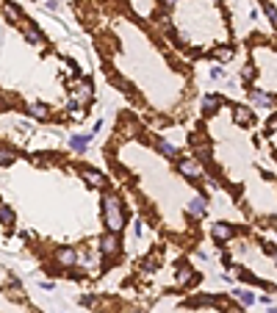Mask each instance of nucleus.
Instances as JSON below:
<instances>
[{
  "label": "nucleus",
  "instance_id": "nucleus-1",
  "mask_svg": "<svg viewBox=\"0 0 277 313\" xmlns=\"http://www.w3.org/2000/svg\"><path fill=\"white\" fill-rule=\"evenodd\" d=\"M125 202L114 188H103V222H105V233H122L125 230Z\"/></svg>",
  "mask_w": 277,
  "mask_h": 313
},
{
  "label": "nucleus",
  "instance_id": "nucleus-2",
  "mask_svg": "<svg viewBox=\"0 0 277 313\" xmlns=\"http://www.w3.org/2000/svg\"><path fill=\"white\" fill-rule=\"evenodd\" d=\"M119 250H122V241H119L117 233H103V236H100V258H103L105 264L114 261V258L119 255Z\"/></svg>",
  "mask_w": 277,
  "mask_h": 313
},
{
  "label": "nucleus",
  "instance_id": "nucleus-3",
  "mask_svg": "<svg viewBox=\"0 0 277 313\" xmlns=\"http://www.w3.org/2000/svg\"><path fill=\"white\" fill-rule=\"evenodd\" d=\"M92 97H94V84H92V78H81L78 86H75V91H72V103L83 108L86 103H92Z\"/></svg>",
  "mask_w": 277,
  "mask_h": 313
},
{
  "label": "nucleus",
  "instance_id": "nucleus-4",
  "mask_svg": "<svg viewBox=\"0 0 277 313\" xmlns=\"http://www.w3.org/2000/svg\"><path fill=\"white\" fill-rule=\"evenodd\" d=\"M175 164H178V169L186 178H194V180H202V169H200V164L191 158V155H178L175 158Z\"/></svg>",
  "mask_w": 277,
  "mask_h": 313
},
{
  "label": "nucleus",
  "instance_id": "nucleus-5",
  "mask_svg": "<svg viewBox=\"0 0 277 313\" xmlns=\"http://www.w3.org/2000/svg\"><path fill=\"white\" fill-rule=\"evenodd\" d=\"M247 100H249V105H258V108H272V105H277L275 94H269V91H261V89H255V86L247 91Z\"/></svg>",
  "mask_w": 277,
  "mask_h": 313
},
{
  "label": "nucleus",
  "instance_id": "nucleus-6",
  "mask_svg": "<svg viewBox=\"0 0 277 313\" xmlns=\"http://www.w3.org/2000/svg\"><path fill=\"white\" fill-rule=\"evenodd\" d=\"M81 175H83V180L89 183L92 188H100V191H103V188H108L105 186V178H103V172H100V169H94V167H86V164H81Z\"/></svg>",
  "mask_w": 277,
  "mask_h": 313
},
{
  "label": "nucleus",
  "instance_id": "nucleus-7",
  "mask_svg": "<svg viewBox=\"0 0 277 313\" xmlns=\"http://www.w3.org/2000/svg\"><path fill=\"white\" fill-rule=\"evenodd\" d=\"M233 233H235V227L230 222H214V224H211V238H214L216 244L230 241V238H233Z\"/></svg>",
  "mask_w": 277,
  "mask_h": 313
},
{
  "label": "nucleus",
  "instance_id": "nucleus-8",
  "mask_svg": "<svg viewBox=\"0 0 277 313\" xmlns=\"http://www.w3.org/2000/svg\"><path fill=\"white\" fill-rule=\"evenodd\" d=\"M78 250L75 247H61V250L55 252V264L58 266H67V269H72V266H78Z\"/></svg>",
  "mask_w": 277,
  "mask_h": 313
},
{
  "label": "nucleus",
  "instance_id": "nucleus-9",
  "mask_svg": "<svg viewBox=\"0 0 277 313\" xmlns=\"http://www.w3.org/2000/svg\"><path fill=\"white\" fill-rule=\"evenodd\" d=\"M188 214H191V219H202V216L208 214V200L202 194H194L191 200H188Z\"/></svg>",
  "mask_w": 277,
  "mask_h": 313
},
{
  "label": "nucleus",
  "instance_id": "nucleus-10",
  "mask_svg": "<svg viewBox=\"0 0 277 313\" xmlns=\"http://www.w3.org/2000/svg\"><path fill=\"white\" fill-rule=\"evenodd\" d=\"M28 111V117H34V119H39V122H50V119H53V111H50L47 105L45 103H31L25 108Z\"/></svg>",
  "mask_w": 277,
  "mask_h": 313
},
{
  "label": "nucleus",
  "instance_id": "nucleus-11",
  "mask_svg": "<svg viewBox=\"0 0 277 313\" xmlns=\"http://www.w3.org/2000/svg\"><path fill=\"white\" fill-rule=\"evenodd\" d=\"M22 34H25V39L31 45H45V42H47V39H45V34H42L36 25H31L28 20H22Z\"/></svg>",
  "mask_w": 277,
  "mask_h": 313
},
{
  "label": "nucleus",
  "instance_id": "nucleus-12",
  "mask_svg": "<svg viewBox=\"0 0 277 313\" xmlns=\"http://www.w3.org/2000/svg\"><path fill=\"white\" fill-rule=\"evenodd\" d=\"M222 105H225V103H222V97L211 91V94H205V100H202V114H208V117H211V114L219 111Z\"/></svg>",
  "mask_w": 277,
  "mask_h": 313
},
{
  "label": "nucleus",
  "instance_id": "nucleus-13",
  "mask_svg": "<svg viewBox=\"0 0 277 313\" xmlns=\"http://www.w3.org/2000/svg\"><path fill=\"white\" fill-rule=\"evenodd\" d=\"M89 141H92V133H78V136L69 139V147H72L78 155H83L86 153V147H89Z\"/></svg>",
  "mask_w": 277,
  "mask_h": 313
},
{
  "label": "nucleus",
  "instance_id": "nucleus-14",
  "mask_svg": "<svg viewBox=\"0 0 277 313\" xmlns=\"http://www.w3.org/2000/svg\"><path fill=\"white\" fill-rule=\"evenodd\" d=\"M211 56H214L216 61H230V58L235 56V47L233 45H219V47L211 50Z\"/></svg>",
  "mask_w": 277,
  "mask_h": 313
},
{
  "label": "nucleus",
  "instance_id": "nucleus-15",
  "mask_svg": "<svg viewBox=\"0 0 277 313\" xmlns=\"http://www.w3.org/2000/svg\"><path fill=\"white\" fill-rule=\"evenodd\" d=\"M233 117L238 125H252V111L247 105H233Z\"/></svg>",
  "mask_w": 277,
  "mask_h": 313
},
{
  "label": "nucleus",
  "instance_id": "nucleus-16",
  "mask_svg": "<svg viewBox=\"0 0 277 313\" xmlns=\"http://www.w3.org/2000/svg\"><path fill=\"white\" fill-rule=\"evenodd\" d=\"M155 147H158V153L161 155H166V158H178V147H175V144H169V141H164V139H161V136H155Z\"/></svg>",
  "mask_w": 277,
  "mask_h": 313
},
{
  "label": "nucleus",
  "instance_id": "nucleus-17",
  "mask_svg": "<svg viewBox=\"0 0 277 313\" xmlns=\"http://www.w3.org/2000/svg\"><path fill=\"white\" fill-rule=\"evenodd\" d=\"M0 224H3V227H11L14 224V211H11L8 202H0Z\"/></svg>",
  "mask_w": 277,
  "mask_h": 313
},
{
  "label": "nucleus",
  "instance_id": "nucleus-18",
  "mask_svg": "<svg viewBox=\"0 0 277 313\" xmlns=\"http://www.w3.org/2000/svg\"><path fill=\"white\" fill-rule=\"evenodd\" d=\"M3 11H6V17L11 22H22V20H25V14H22V8L17 6V3H6V8H3Z\"/></svg>",
  "mask_w": 277,
  "mask_h": 313
},
{
  "label": "nucleus",
  "instance_id": "nucleus-19",
  "mask_svg": "<svg viewBox=\"0 0 277 313\" xmlns=\"http://www.w3.org/2000/svg\"><path fill=\"white\" fill-rule=\"evenodd\" d=\"M14 158H17V153H14L11 147L0 144V167H11V164H14Z\"/></svg>",
  "mask_w": 277,
  "mask_h": 313
},
{
  "label": "nucleus",
  "instance_id": "nucleus-20",
  "mask_svg": "<svg viewBox=\"0 0 277 313\" xmlns=\"http://www.w3.org/2000/svg\"><path fill=\"white\" fill-rule=\"evenodd\" d=\"M235 297H238V302H241V305H255V294L247 291V288H238V291H235Z\"/></svg>",
  "mask_w": 277,
  "mask_h": 313
},
{
  "label": "nucleus",
  "instance_id": "nucleus-21",
  "mask_svg": "<svg viewBox=\"0 0 277 313\" xmlns=\"http://www.w3.org/2000/svg\"><path fill=\"white\" fill-rule=\"evenodd\" d=\"M241 78H244V81H252V78H255V70H252V67L247 64V67L241 70Z\"/></svg>",
  "mask_w": 277,
  "mask_h": 313
},
{
  "label": "nucleus",
  "instance_id": "nucleus-22",
  "mask_svg": "<svg viewBox=\"0 0 277 313\" xmlns=\"http://www.w3.org/2000/svg\"><path fill=\"white\" fill-rule=\"evenodd\" d=\"M161 3V8H172V6H178L180 0H158Z\"/></svg>",
  "mask_w": 277,
  "mask_h": 313
},
{
  "label": "nucleus",
  "instance_id": "nucleus-23",
  "mask_svg": "<svg viewBox=\"0 0 277 313\" xmlns=\"http://www.w3.org/2000/svg\"><path fill=\"white\" fill-rule=\"evenodd\" d=\"M211 75H214V78H225V70H222V67H214V70H211Z\"/></svg>",
  "mask_w": 277,
  "mask_h": 313
},
{
  "label": "nucleus",
  "instance_id": "nucleus-24",
  "mask_svg": "<svg viewBox=\"0 0 277 313\" xmlns=\"http://www.w3.org/2000/svg\"><path fill=\"white\" fill-rule=\"evenodd\" d=\"M131 313H144V311H131Z\"/></svg>",
  "mask_w": 277,
  "mask_h": 313
}]
</instances>
